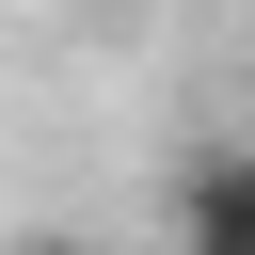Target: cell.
Instances as JSON below:
<instances>
[{
  "instance_id": "cell-1",
  "label": "cell",
  "mask_w": 255,
  "mask_h": 255,
  "mask_svg": "<svg viewBox=\"0 0 255 255\" xmlns=\"http://www.w3.org/2000/svg\"><path fill=\"white\" fill-rule=\"evenodd\" d=\"M175 255H255V143L175 159Z\"/></svg>"
}]
</instances>
